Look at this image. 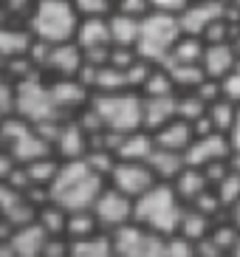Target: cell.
<instances>
[{
	"label": "cell",
	"mask_w": 240,
	"mask_h": 257,
	"mask_svg": "<svg viewBox=\"0 0 240 257\" xmlns=\"http://www.w3.org/2000/svg\"><path fill=\"white\" fill-rule=\"evenodd\" d=\"M107 178L99 175L93 167L85 164V159L76 161H62L60 173L54 175L51 187H48V198L65 212L74 209H90L99 192L105 189Z\"/></svg>",
	"instance_id": "obj_1"
},
{
	"label": "cell",
	"mask_w": 240,
	"mask_h": 257,
	"mask_svg": "<svg viewBox=\"0 0 240 257\" xmlns=\"http://www.w3.org/2000/svg\"><path fill=\"white\" fill-rule=\"evenodd\" d=\"M184 212V201L175 195L173 184L156 181L144 195H139L133 201V220L139 226L150 229L156 234H175Z\"/></svg>",
	"instance_id": "obj_2"
},
{
	"label": "cell",
	"mask_w": 240,
	"mask_h": 257,
	"mask_svg": "<svg viewBox=\"0 0 240 257\" xmlns=\"http://www.w3.org/2000/svg\"><path fill=\"white\" fill-rule=\"evenodd\" d=\"M79 12L71 0H34L29 15V31L43 43H71L79 26Z\"/></svg>",
	"instance_id": "obj_3"
},
{
	"label": "cell",
	"mask_w": 240,
	"mask_h": 257,
	"mask_svg": "<svg viewBox=\"0 0 240 257\" xmlns=\"http://www.w3.org/2000/svg\"><path fill=\"white\" fill-rule=\"evenodd\" d=\"M90 107L96 110L102 127L110 133H133L142 127L144 99L139 91H113V93H90Z\"/></svg>",
	"instance_id": "obj_4"
},
{
	"label": "cell",
	"mask_w": 240,
	"mask_h": 257,
	"mask_svg": "<svg viewBox=\"0 0 240 257\" xmlns=\"http://www.w3.org/2000/svg\"><path fill=\"white\" fill-rule=\"evenodd\" d=\"M184 29H181L178 15L170 12H156L153 9L147 17H142V29H139V43H136V54L142 60L161 65L170 57L173 46L181 40Z\"/></svg>",
	"instance_id": "obj_5"
},
{
	"label": "cell",
	"mask_w": 240,
	"mask_h": 257,
	"mask_svg": "<svg viewBox=\"0 0 240 257\" xmlns=\"http://www.w3.org/2000/svg\"><path fill=\"white\" fill-rule=\"evenodd\" d=\"M15 113L31 121L34 127L48 124V121H60V107L54 105L51 88H48V82L40 79V74L15 82Z\"/></svg>",
	"instance_id": "obj_6"
},
{
	"label": "cell",
	"mask_w": 240,
	"mask_h": 257,
	"mask_svg": "<svg viewBox=\"0 0 240 257\" xmlns=\"http://www.w3.org/2000/svg\"><path fill=\"white\" fill-rule=\"evenodd\" d=\"M107 234L113 240L116 257H164V234H156L150 229L139 226L136 220Z\"/></svg>",
	"instance_id": "obj_7"
},
{
	"label": "cell",
	"mask_w": 240,
	"mask_h": 257,
	"mask_svg": "<svg viewBox=\"0 0 240 257\" xmlns=\"http://www.w3.org/2000/svg\"><path fill=\"white\" fill-rule=\"evenodd\" d=\"M90 209L96 215L102 232H113V229H119L133 220V198H128L125 192H119L110 184H105V189L99 192V198L93 201Z\"/></svg>",
	"instance_id": "obj_8"
},
{
	"label": "cell",
	"mask_w": 240,
	"mask_h": 257,
	"mask_svg": "<svg viewBox=\"0 0 240 257\" xmlns=\"http://www.w3.org/2000/svg\"><path fill=\"white\" fill-rule=\"evenodd\" d=\"M107 184L136 201L156 184V175L147 167V161H116V167L107 175Z\"/></svg>",
	"instance_id": "obj_9"
},
{
	"label": "cell",
	"mask_w": 240,
	"mask_h": 257,
	"mask_svg": "<svg viewBox=\"0 0 240 257\" xmlns=\"http://www.w3.org/2000/svg\"><path fill=\"white\" fill-rule=\"evenodd\" d=\"M232 156V142L226 133H206V136H195L184 150V161L187 167H206L215 161H229Z\"/></svg>",
	"instance_id": "obj_10"
},
{
	"label": "cell",
	"mask_w": 240,
	"mask_h": 257,
	"mask_svg": "<svg viewBox=\"0 0 240 257\" xmlns=\"http://www.w3.org/2000/svg\"><path fill=\"white\" fill-rule=\"evenodd\" d=\"M226 15V6L220 0H189V6L178 15L181 29L184 34H195V37H203V31L209 29L215 20Z\"/></svg>",
	"instance_id": "obj_11"
},
{
	"label": "cell",
	"mask_w": 240,
	"mask_h": 257,
	"mask_svg": "<svg viewBox=\"0 0 240 257\" xmlns=\"http://www.w3.org/2000/svg\"><path fill=\"white\" fill-rule=\"evenodd\" d=\"M6 150L15 156L17 164H29V161H37V159H43V156H54L51 142H48L34 124H31L29 130H23L17 139H12V142L6 144Z\"/></svg>",
	"instance_id": "obj_12"
},
{
	"label": "cell",
	"mask_w": 240,
	"mask_h": 257,
	"mask_svg": "<svg viewBox=\"0 0 240 257\" xmlns=\"http://www.w3.org/2000/svg\"><path fill=\"white\" fill-rule=\"evenodd\" d=\"M88 153V133L79 127V121H65L57 127L54 136V156L60 161H76Z\"/></svg>",
	"instance_id": "obj_13"
},
{
	"label": "cell",
	"mask_w": 240,
	"mask_h": 257,
	"mask_svg": "<svg viewBox=\"0 0 240 257\" xmlns=\"http://www.w3.org/2000/svg\"><path fill=\"white\" fill-rule=\"evenodd\" d=\"M48 88H51L54 105L60 107V113L62 110H82L90 102V91L76 76H57L48 82Z\"/></svg>",
	"instance_id": "obj_14"
},
{
	"label": "cell",
	"mask_w": 240,
	"mask_h": 257,
	"mask_svg": "<svg viewBox=\"0 0 240 257\" xmlns=\"http://www.w3.org/2000/svg\"><path fill=\"white\" fill-rule=\"evenodd\" d=\"M79 68H82V48L76 46L74 40L48 46V57H45L43 71H48L54 76H76Z\"/></svg>",
	"instance_id": "obj_15"
},
{
	"label": "cell",
	"mask_w": 240,
	"mask_h": 257,
	"mask_svg": "<svg viewBox=\"0 0 240 257\" xmlns=\"http://www.w3.org/2000/svg\"><path fill=\"white\" fill-rule=\"evenodd\" d=\"M237 62H240V57H237V51H234L232 40H229V43H206L203 57H201V68L209 79H223Z\"/></svg>",
	"instance_id": "obj_16"
},
{
	"label": "cell",
	"mask_w": 240,
	"mask_h": 257,
	"mask_svg": "<svg viewBox=\"0 0 240 257\" xmlns=\"http://www.w3.org/2000/svg\"><path fill=\"white\" fill-rule=\"evenodd\" d=\"M6 240H9V246H12V251H15L17 257H43L48 232L40 226L37 220H31L26 226L12 229V234H9Z\"/></svg>",
	"instance_id": "obj_17"
},
{
	"label": "cell",
	"mask_w": 240,
	"mask_h": 257,
	"mask_svg": "<svg viewBox=\"0 0 240 257\" xmlns=\"http://www.w3.org/2000/svg\"><path fill=\"white\" fill-rule=\"evenodd\" d=\"M144 99V113H142V127L156 133L161 124L178 116V93L167 96H142Z\"/></svg>",
	"instance_id": "obj_18"
},
{
	"label": "cell",
	"mask_w": 240,
	"mask_h": 257,
	"mask_svg": "<svg viewBox=\"0 0 240 257\" xmlns=\"http://www.w3.org/2000/svg\"><path fill=\"white\" fill-rule=\"evenodd\" d=\"M74 43L82 48V51L107 48L110 46V26H107V17H82L79 26H76Z\"/></svg>",
	"instance_id": "obj_19"
},
{
	"label": "cell",
	"mask_w": 240,
	"mask_h": 257,
	"mask_svg": "<svg viewBox=\"0 0 240 257\" xmlns=\"http://www.w3.org/2000/svg\"><path fill=\"white\" fill-rule=\"evenodd\" d=\"M153 142H156V147L184 153L189 147V142H192V124H189L187 119L175 116V119H170L167 124H161V127L153 133Z\"/></svg>",
	"instance_id": "obj_20"
},
{
	"label": "cell",
	"mask_w": 240,
	"mask_h": 257,
	"mask_svg": "<svg viewBox=\"0 0 240 257\" xmlns=\"http://www.w3.org/2000/svg\"><path fill=\"white\" fill-rule=\"evenodd\" d=\"M153 147H156L153 133L144 130V127H139V130H133V133H125L113 153H116L119 161H147L150 153H153Z\"/></svg>",
	"instance_id": "obj_21"
},
{
	"label": "cell",
	"mask_w": 240,
	"mask_h": 257,
	"mask_svg": "<svg viewBox=\"0 0 240 257\" xmlns=\"http://www.w3.org/2000/svg\"><path fill=\"white\" fill-rule=\"evenodd\" d=\"M147 167L153 170V175H156V181H164L170 184L175 178V175L187 167V161H184V153H175V150H164V147H153L150 159H147Z\"/></svg>",
	"instance_id": "obj_22"
},
{
	"label": "cell",
	"mask_w": 240,
	"mask_h": 257,
	"mask_svg": "<svg viewBox=\"0 0 240 257\" xmlns=\"http://www.w3.org/2000/svg\"><path fill=\"white\" fill-rule=\"evenodd\" d=\"M107 26H110V46L136 48V43H139V29H142V20L122 15V12H110V15H107Z\"/></svg>",
	"instance_id": "obj_23"
},
{
	"label": "cell",
	"mask_w": 240,
	"mask_h": 257,
	"mask_svg": "<svg viewBox=\"0 0 240 257\" xmlns=\"http://www.w3.org/2000/svg\"><path fill=\"white\" fill-rule=\"evenodd\" d=\"M170 184H173L175 195H178L184 204H192L203 189H209V181H206V175H203L201 167H184Z\"/></svg>",
	"instance_id": "obj_24"
},
{
	"label": "cell",
	"mask_w": 240,
	"mask_h": 257,
	"mask_svg": "<svg viewBox=\"0 0 240 257\" xmlns=\"http://www.w3.org/2000/svg\"><path fill=\"white\" fill-rule=\"evenodd\" d=\"M34 34L29 29H17V26H0V60H15L29 54Z\"/></svg>",
	"instance_id": "obj_25"
},
{
	"label": "cell",
	"mask_w": 240,
	"mask_h": 257,
	"mask_svg": "<svg viewBox=\"0 0 240 257\" xmlns=\"http://www.w3.org/2000/svg\"><path fill=\"white\" fill-rule=\"evenodd\" d=\"M212 223H215V218H209V215H203V212H198V209H192V206L184 204V212H181V220H178L175 234L198 243L212 232Z\"/></svg>",
	"instance_id": "obj_26"
},
{
	"label": "cell",
	"mask_w": 240,
	"mask_h": 257,
	"mask_svg": "<svg viewBox=\"0 0 240 257\" xmlns=\"http://www.w3.org/2000/svg\"><path fill=\"white\" fill-rule=\"evenodd\" d=\"M68 257H116V249H113V240L107 232L90 234V237H82V240H71V254Z\"/></svg>",
	"instance_id": "obj_27"
},
{
	"label": "cell",
	"mask_w": 240,
	"mask_h": 257,
	"mask_svg": "<svg viewBox=\"0 0 240 257\" xmlns=\"http://www.w3.org/2000/svg\"><path fill=\"white\" fill-rule=\"evenodd\" d=\"M102 226H99L93 209H74L68 212L65 220V237L68 240H82V237H90V234H99Z\"/></svg>",
	"instance_id": "obj_28"
},
{
	"label": "cell",
	"mask_w": 240,
	"mask_h": 257,
	"mask_svg": "<svg viewBox=\"0 0 240 257\" xmlns=\"http://www.w3.org/2000/svg\"><path fill=\"white\" fill-rule=\"evenodd\" d=\"M164 68L170 74V79H173V85L181 88V91H192V88H198L206 79L201 62H164Z\"/></svg>",
	"instance_id": "obj_29"
},
{
	"label": "cell",
	"mask_w": 240,
	"mask_h": 257,
	"mask_svg": "<svg viewBox=\"0 0 240 257\" xmlns=\"http://www.w3.org/2000/svg\"><path fill=\"white\" fill-rule=\"evenodd\" d=\"M60 164L62 161L57 159V156H43V159L37 161H29V164H23V170H26V175H29V184L31 187H51L54 175L60 173Z\"/></svg>",
	"instance_id": "obj_30"
},
{
	"label": "cell",
	"mask_w": 240,
	"mask_h": 257,
	"mask_svg": "<svg viewBox=\"0 0 240 257\" xmlns=\"http://www.w3.org/2000/svg\"><path fill=\"white\" fill-rule=\"evenodd\" d=\"M203 48H206L203 37H195V34H181V40L173 46V51H170V57H167L164 62H201ZM164 62H161V65H164Z\"/></svg>",
	"instance_id": "obj_31"
},
{
	"label": "cell",
	"mask_w": 240,
	"mask_h": 257,
	"mask_svg": "<svg viewBox=\"0 0 240 257\" xmlns=\"http://www.w3.org/2000/svg\"><path fill=\"white\" fill-rule=\"evenodd\" d=\"M237 107L240 105H234V102H229V99L218 96L209 107H206V116H209V121L215 124L218 133H226V136H229L232 127H234V119H237Z\"/></svg>",
	"instance_id": "obj_32"
},
{
	"label": "cell",
	"mask_w": 240,
	"mask_h": 257,
	"mask_svg": "<svg viewBox=\"0 0 240 257\" xmlns=\"http://www.w3.org/2000/svg\"><path fill=\"white\" fill-rule=\"evenodd\" d=\"M65 220L68 212L62 206H57L54 201H45L43 206H37V223L48 234H65Z\"/></svg>",
	"instance_id": "obj_33"
},
{
	"label": "cell",
	"mask_w": 240,
	"mask_h": 257,
	"mask_svg": "<svg viewBox=\"0 0 240 257\" xmlns=\"http://www.w3.org/2000/svg\"><path fill=\"white\" fill-rule=\"evenodd\" d=\"M128 88V79H125V71L116 68V65H99L96 82H93V93H113V91H125Z\"/></svg>",
	"instance_id": "obj_34"
},
{
	"label": "cell",
	"mask_w": 240,
	"mask_h": 257,
	"mask_svg": "<svg viewBox=\"0 0 240 257\" xmlns=\"http://www.w3.org/2000/svg\"><path fill=\"white\" fill-rule=\"evenodd\" d=\"M139 93L142 96H167V93H175V85H173V79H170L164 65H153L150 76L144 79Z\"/></svg>",
	"instance_id": "obj_35"
},
{
	"label": "cell",
	"mask_w": 240,
	"mask_h": 257,
	"mask_svg": "<svg viewBox=\"0 0 240 257\" xmlns=\"http://www.w3.org/2000/svg\"><path fill=\"white\" fill-rule=\"evenodd\" d=\"M215 195H218V201H220V206H223L226 212L232 209L234 204L240 201V173H234V170H229V173L220 178L218 184H215Z\"/></svg>",
	"instance_id": "obj_36"
},
{
	"label": "cell",
	"mask_w": 240,
	"mask_h": 257,
	"mask_svg": "<svg viewBox=\"0 0 240 257\" xmlns=\"http://www.w3.org/2000/svg\"><path fill=\"white\" fill-rule=\"evenodd\" d=\"M209 237L218 243L226 254H232V251L237 249V243H240V229L234 226L232 220H226V223H212Z\"/></svg>",
	"instance_id": "obj_37"
},
{
	"label": "cell",
	"mask_w": 240,
	"mask_h": 257,
	"mask_svg": "<svg viewBox=\"0 0 240 257\" xmlns=\"http://www.w3.org/2000/svg\"><path fill=\"white\" fill-rule=\"evenodd\" d=\"M206 102H203L198 93H192V91H184L178 96V116L181 119H187V121H195V119H201L203 113H206Z\"/></svg>",
	"instance_id": "obj_38"
},
{
	"label": "cell",
	"mask_w": 240,
	"mask_h": 257,
	"mask_svg": "<svg viewBox=\"0 0 240 257\" xmlns=\"http://www.w3.org/2000/svg\"><path fill=\"white\" fill-rule=\"evenodd\" d=\"M150 71H153V62L142 60V57H136L128 68H125V79H128L130 91H142V85H144V79L150 76Z\"/></svg>",
	"instance_id": "obj_39"
},
{
	"label": "cell",
	"mask_w": 240,
	"mask_h": 257,
	"mask_svg": "<svg viewBox=\"0 0 240 257\" xmlns=\"http://www.w3.org/2000/svg\"><path fill=\"white\" fill-rule=\"evenodd\" d=\"M164 257H195V243L181 237V234H167L164 237Z\"/></svg>",
	"instance_id": "obj_40"
},
{
	"label": "cell",
	"mask_w": 240,
	"mask_h": 257,
	"mask_svg": "<svg viewBox=\"0 0 240 257\" xmlns=\"http://www.w3.org/2000/svg\"><path fill=\"white\" fill-rule=\"evenodd\" d=\"M79 17H107L113 12V0H71Z\"/></svg>",
	"instance_id": "obj_41"
},
{
	"label": "cell",
	"mask_w": 240,
	"mask_h": 257,
	"mask_svg": "<svg viewBox=\"0 0 240 257\" xmlns=\"http://www.w3.org/2000/svg\"><path fill=\"white\" fill-rule=\"evenodd\" d=\"M113 12H122V15L142 20V17H147L153 12V6L150 0H113Z\"/></svg>",
	"instance_id": "obj_42"
},
{
	"label": "cell",
	"mask_w": 240,
	"mask_h": 257,
	"mask_svg": "<svg viewBox=\"0 0 240 257\" xmlns=\"http://www.w3.org/2000/svg\"><path fill=\"white\" fill-rule=\"evenodd\" d=\"M218 82H220V96L234 102V105H240V62L223 76V79H218Z\"/></svg>",
	"instance_id": "obj_43"
},
{
	"label": "cell",
	"mask_w": 240,
	"mask_h": 257,
	"mask_svg": "<svg viewBox=\"0 0 240 257\" xmlns=\"http://www.w3.org/2000/svg\"><path fill=\"white\" fill-rule=\"evenodd\" d=\"M187 206H192V209H198V212H203V215H209V218H215L218 212H223V206H220V201H218V195H215V189H203L201 195L192 201V204H187Z\"/></svg>",
	"instance_id": "obj_44"
},
{
	"label": "cell",
	"mask_w": 240,
	"mask_h": 257,
	"mask_svg": "<svg viewBox=\"0 0 240 257\" xmlns=\"http://www.w3.org/2000/svg\"><path fill=\"white\" fill-rule=\"evenodd\" d=\"M0 113H15V79L0 71Z\"/></svg>",
	"instance_id": "obj_45"
},
{
	"label": "cell",
	"mask_w": 240,
	"mask_h": 257,
	"mask_svg": "<svg viewBox=\"0 0 240 257\" xmlns=\"http://www.w3.org/2000/svg\"><path fill=\"white\" fill-rule=\"evenodd\" d=\"M195 257H229V254H226V251L220 249L218 243H215L209 234H206L203 240L195 243Z\"/></svg>",
	"instance_id": "obj_46"
},
{
	"label": "cell",
	"mask_w": 240,
	"mask_h": 257,
	"mask_svg": "<svg viewBox=\"0 0 240 257\" xmlns=\"http://www.w3.org/2000/svg\"><path fill=\"white\" fill-rule=\"evenodd\" d=\"M150 6L156 12H170V15H181L189 6V0H150Z\"/></svg>",
	"instance_id": "obj_47"
},
{
	"label": "cell",
	"mask_w": 240,
	"mask_h": 257,
	"mask_svg": "<svg viewBox=\"0 0 240 257\" xmlns=\"http://www.w3.org/2000/svg\"><path fill=\"white\" fill-rule=\"evenodd\" d=\"M17 170V161L15 156L6 150V147H0V181H9V175Z\"/></svg>",
	"instance_id": "obj_48"
},
{
	"label": "cell",
	"mask_w": 240,
	"mask_h": 257,
	"mask_svg": "<svg viewBox=\"0 0 240 257\" xmlns=\"http://www.w3.org/2000/svg\"><path fill=\"white\" fill-rule=\"evenodd\" d=\"M229 142H232V150H240V107H237V119H234V127L229 133Z\"/></svg>",
	"instance_id": "obj_49"
},
{
	"label": "cell",
	"mask_w": 240,
	"mask_h": 257,
	"mask_svg": "<svg viewBox=\"0 0 240 257\" xmlns=\"http://www.w3.org/2000/svg\"><path fill=\"white\" fill-rule=\"evenodd\" d=\"M229 170L240 173V150H232V156H229Z\"/></svg>",
	"instance_id": "obj_50"
},
{
	"label": "cell",
	"mask_w": 240,
	"mask_h": 257,
	"mask_svg": "<svg viewBox=\"0 0 240 257\" xmlns=\"http://www.w3.org/2000/svg\"><path fill=\"white\" fill-rule=\"evenodd\" d=\"M229 220H232L234 226L240 229V201H237V204L232 206V209H229Z\"/></svg>",
	"instance_id": "obj_51"
},
{
	"label": "cell",
	"mask_w": 240,
	"mask_h": 257,
	"mask_svg": "<svg viewBox=\"0 0 240 257\" xmlns=\"http://www.w3.org/2000/svg\"><path fill=\"white\" fill-rule=\"evenodd\" d=\"M0 257H17L12 251V246H9V240H0Z\"/></svg>",
	"instance_id": "obj_52"
},
{
	"label": "cell",
	"mask_w": 240,
	"mask_h": 257,
	"mask_svg": "<svg viewBox=\"0 0 240 257\" xmlns=\"http://www.w3.org/2000/svg\"><path fill=\"white\" fill-rule=\"evenodd\" d=\"M229 257H240V243H237V249H234V251H232V254H229Z\"/></svg>",
	"instance_id": "obj_53"
},
{
	"label": "cell",
	"mask_w": 240,
	"mask_h": 257,
	"mask_svg": "<svg viewBox=\"0 0 240 257\" xmlns=\"http://www.w3.org/2000/svg\"><path fill=\"white\" fill-rule=\"evenodd\" d=\"M0 71H3V60H0Z\"/></svg>",
	"instance_id": "obj_54"
},
{
	"label": "cell",
	"mask_w": 240,
	"mask_h": 257,
	"mask_svg": "<svg viewBox=\"0 0 240 257\" xmlns=\"http://www.w3.org/2000/svg\"><path fill=\"white\" fill-rule=\"evenodd\" d=\"M0 147H3V139H0Z\"/></svg>",
	"instance_id": "obj_55"
}]
</instances>
